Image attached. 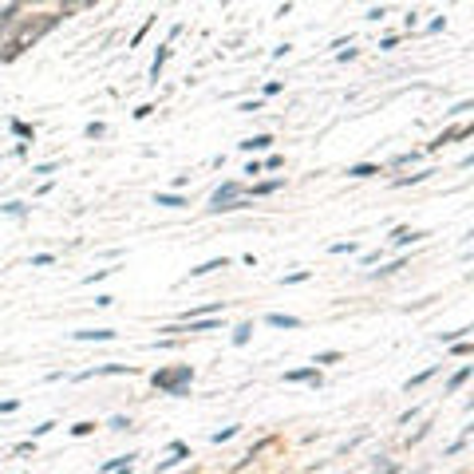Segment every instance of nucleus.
I'll use <instances>...</instances> for the list:
<instances>
[{"mask_svg":"<svg viewBox=\"0 0 474 474\" xmlns=\"http://www.w3.org/2000/svg\"><path fill=\"white\" fill-rule=\"evenodd\" d=\"M182 459H186V447H174V459H162V463H158V471H170V467H178Z\"/></svg>","mask_w":474,"mask_h":474,"instance_id":"nucleus-4","label":"nucleus"},{"mask_svg":"<svg viewBox=\"0 0 474 474\" xmlns=\"http://www.w3.org/2000/svg\"><path fill=\"white\" fill-rule=\"evenodd\" d=\"M213 320H198V324H190V332H210Z\"/></svg>","mask_w":474,"mask_h":474,"instance_id":"nucleus-12","label":"nucleus"},{"mask_svg":"<svg viewBox=\"0 0 474 474\" xmlns=\"http://www.w3.org/2000/svg\"><path fill=\"white\" fill-rule=\"evenodd\" d=\"M182 379H190V368H178V371H162V375H155V387L174 391V395H178V383H182Z\"/></svg>","mask_w":474,"mask_h":474,"instance_id":"nucleus-1","label":"nucleus"},{"mask_svg":"<svg viewBox=\"0 0 474 474\" xmlns=\"http://www.w3.org/2000/svg\"><path fill=\"white\" fill-rule=\"evenodd\" d=\"M269 143H273L269 135H257V139H249V143H241V147H245V151H265Z\"/></svg>","mask_w":474,"mask_h":474,"instance_id":"nucleus-7","label":"nucleus"},{"mask_svg":"<svg viewBox=\"0 0 474 474\" xmlns=\"http://www.w3.org/2000/svg\"><path fill=\"white\" fill-rule=\"evenodd\" d=\"M348 174H352V178H371V174H379V166H352Z\"/></svg>","mask_w":474,"mask_h":474,"instance_id":"nucleus-8","label":"nucleus"},{"mask_svg":"<svg viewBox=\"0 0 474 474\" xmlns=\"http://www.w3.org/2000/svg\"><path fill=\"white\" fill-rule=\"evenodd\" d=\"M155 202H158V206H170V210H182V206H186V202H182V198H174V194H158Z\"/></svg>","mask_w":474,"mask_h":474,"instance_id":"nucleus-5","label":"nucleus"},{"mask_svg":"<svg viewBox=\"0 0 474 474\" xmlns=\"http://www.w3.org/2000/svg\"><path fill=\"white\" fill-rule=\"evenodd\" d=\"M71 431H75V435H91V431H95V423H75Z\"/></svg>","mask_w":474,"mask_h":474,"instance_id":"nucleus-11","label":"nucleus"},{"mask_svg":"<svg viewBox=\"0 0 474 474\" xmlns=\"http://www.w3.org/2000/svg\"><path fill=\"white\" fill-rule=\"evenodd\" d=\"M269 324H277V328H301V320H297V316H281V313L269 316Z\"/></svg>","mask_w":474,"mask_h":474,"instance_id":"nucleus-3","label":"nucleus"},{"mask_svg":"<svg viewBox=\"0 0 474 474\" xmlns=\"http://www.w3.org/2000/svg\"><path fill=\"white\" fill-rule=\"evenodd\" d=\"M233 198H237V186H233V182H225V186L213 194V210H229V202H233Z\"/></svg>","mask_w":474,"mask_h":474,"instance_id":"nucleus-2","label":"nucleus"},{"mask_svg":"<svg viewBox=\"0 0 474 474\" xmlns=\"http://www.w3.org/2000/svg\"><path fill=\"white\" fill-rule=\"evenodd\" d=\"M285 379H316V383H320V375H316V368H305V371H289Z\"/></svg>","mask_w":474,"mask_h":474,"instance_id":"nucleus-9","label":"nucleus"},{"mask_svg":"<svg viewBox=\"0 0 474 474\" xmlns=\"http://www.w3.org/2000/svg\"><path fill=\"white\" fill-rule=\"evenodd\" d=\"M249 332H253V328H249V324H241V328H237V336H233V340H237V344H245V340H249Z\"/></svg>","mask_w":474,"mask_h":474,"instance_id":"nucleus-10","label":"nucleus"},{"mask_svg":"<svg viewBox=\"0 0 474 474\" xmlns=\"http://www.w3.org/2000/svg\"><path fill=\"white\" fill-rule=\"evenodd\" d=\"M75 336H79V340H111L115 332H111V328H99V332H75Z\"/></svg>","mask_w":474,"mask_h":474,"instance_id":"nucleus-6","label":"nucleus"}]
</instances>
